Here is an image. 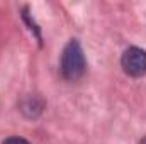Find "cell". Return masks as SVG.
Wrapping results in <instances>:
<instances>
[{
	"label": "cell",
	"instance_id": "1",
	"mask_svg": "<svg viewBox=\"0 0 146 144\" xmlns=\"http://www.w3.org/2000/svg\"><path fill=\"white\" fill-rule=\"evenodd\" d=\"M61 73L66 80L75 81L85 73V56L76 41H70L61 56Z\"/></svg>",
	"mask_w": 146,
	"mask_h": 144
},
{
	"label": "cell",
	"instance_id": "2",
	"mask_svg": "<svg viewBox=\"0 0 146 144\" xmlns=\"http://www.w3.org/2000/svg\"><path fill=\"white\" fill-rule=\"evenodd\" d=\"M122 70L131 76H143L146 73V51L139 48H129L121 58Z\"/></svg>",
	"mask_w": 146,
	"mask_h": 144
},
{
	"label": "cell",
	"instance_id": "3",
	"mask_svg": "<svg viewBox=\"0 0 146 144\" xmlns=\"http://www.w3.org/2000/svg\"><path fill=\"white\" fill-rule=\"evenodd\" d=\"M3 144H29V143L22 137H9V139L3 141Z\"/></svg>",
	"mask_w": 146,
	"mask_h": 144
},
{
	"label": "cell",
	"instance_id": "4",
	"mask_svg": "<svg viewBox=\"0 0 146 144\" xmlns=\"http://www.w3.org/2000/svg\"><path fill=\"white\" fill-rule=\"evenodd\" d=\"M139 144H146V137H145V139H141V143H139Z\"/></svg>",
	"mask_w": 146,
	"mask_h": 144
}]
</instances>
